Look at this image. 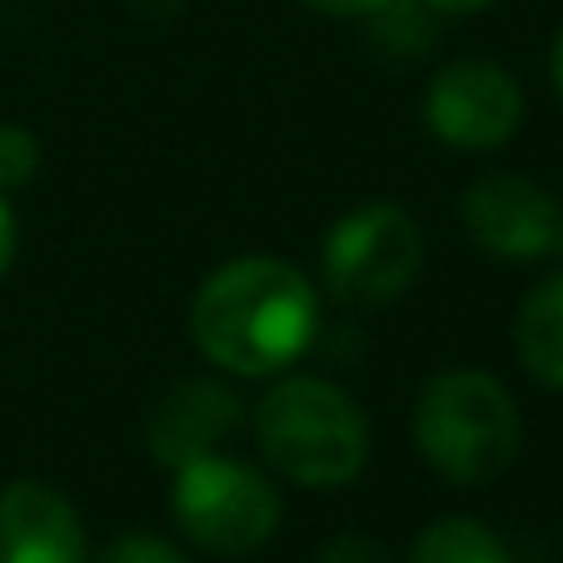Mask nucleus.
Listing matches in <instances>:
<instances>
[{
	"instance_id": "nucleus-1",
	"label": "nucleus",
	"mask_w": 563,
	"mask_h": 563,
	"mask_svg": "<svg viewBox=\"0 0 563 563\" xmlns=\"http://www.w3.org/2000/svg\"><path fill=\"white\" fill-rule=\"evenodd\" d=\"M319 295L295 265L269 255L230 260L200 285L190 305V334L224 374L265 379L314 344Z\"/></svg>"
},
{
	"instance_id": "nucleus-2",
	"label": "nucleus",
	"mask_w": 563,
	"mask_h": 563,
	"mask_svg": "<svg viewBox=\"0 0 563 563\" xmlns=\"http://www.w3.org/2000/svg\"><path fill=\"white\" fill-rule=\"evenodd\" d=\"M415 444L434 474H444L459 489H478L519 459L523 419L514 394L494 374L449 369L419 394Z\"/></svg>"
},
{
	"instance_id": "nucleus-3",
	"label": "nucleus",
	"mask_w": 563,
	"mask_h": 563,
	"mask_svg": "<svg viewBox=\"0 0 563 563\" xmlns=\"http://www.w3.org/2000/svg\"><path fill=\"white\" fill-rule=\"evenodd\" d=\"M255 439L265 459L305 489H344L369 459L360 405L330 379H285L260 399Z\"/></svg>"
},
{
	"instance_id": "nucleus-4",
	"label": "nucleus",
	"mask_w": 563,
	"mask_h": 563,
	"mask_svg": "<svg viewBox=\"0 0 563 563\" xmlns=\"http://www.w3.org/2000/svg\"><path fill=\"white\" fill-rule=\"evenodd\" d=\"M170 509L175 523L190 533V543H200L205 553H220V559L265 549L279 529L275 484L260 468L220 454H205L195 464L175 468Z\"/></svg>"
},
{
	"instance_id": "nucleus-5",
	"label": "nucleus",
	"mask_w": 563,
	"mask_h": 563,
	"mask_svg": "<svg viewBox=\"0 0 563 563\" xmlns=\"http://www.w3.org/2000/svg\"><path fill=\"white\" fill-rule=\"evenodd\" d=\"M324 289L344 309H379L419 279L424 240L409 210L369 200L324 234Z\"/></svg>"
},
{
	"instance_id": "nucleus-6",
	"label": "nucleus",
	"mask_w": 563,
	"mask_h": 563,
	"mask_svg": "<svg viewBox=\"0 0 563 563\" xmlns=\"http://www.w3.org/2000/svg\"><path fill=\"white\" fill-rule=\"evenodd\" d=\"M424 120L454 150H494L523 125V90L494 60H454L434 75Z\"/></svg>"
},
{
	"instance_id": "nucleus-7",
	"label": "nucleus",
	"mask_w": 563,
	"mask_h": 563,
	"mask_svg": "<svg viewBox=\"0 0 563 563\" xmlns=\"http://www.w3.org/2000/svg\"><path fill=\"white\" fill-rule=\"evenodd\" d=\"M464 230L484 255L514 260V265L543 260L553 255L559 200L523 175H484L464 195Z\"/></svg>"
},
{
	"instance_id": "nucleus-8",
	"label": "nucleus",
	"mask_w": 563,
	"mask_h": 563,
	"mask_svg": "<svg viewBox=\"0 0 563 563\" xmlns=\"http://www.w3.org/2000/svg\"><path fill=\"white\" fill-rule=\"evenodd\" d=\"M0 563H86V523L41 478L0 489Z\"/></svg>"
},
{
	"instance_id": "nucleus-9",
	"label": "nucleus",
	"mask_w": 563,
	"mask_h": 563,
	"mask_svg": "<svg viewBox=\"0 0 563 563\" xmlns=\"http://www.w3.org/2000/svg\"><path fill=\"white\" fill-rule=\"evenodd\" d=\"M234 419H240V399H234L224 384L185 379V384H175L155 405V415H150V454H155L159 464L185 468V464H195V459L214 454V444L234 429Z\"/></svg>"
},
{
	"instance_id": "nucleus-10",
	"label": "nucleus",
	"mask_w": 563,
	"mask_h": 563,
	"mask_svg": "<svg viewBox=\"0 0 563 563\" xmlns=\"http://www.w3.org/2000/svg\"><path fill=\"white\" fill-rule=\"evenodd\" d=\"M514 350L523 369L549 389H563V275L543 279L523 295L519 324H514Z\"/></svg>"
},
{
	"instance_id": "nucleus-11",
	"label": "nucleus",
	"mask_w": 563,
	"mask_h": 563,
	"mask_svg": "<svg viewBox=\"0 0 563 563\" xmlns=\"http://www.w3.org/2000/svg\"><path fill=\"white\" fill-rule=\"evenodd\" d=\"M409 563H509V549L478 519H439L415 539Z\"/></svg>"
},
{
	"instance_id": "nucleus-12",
	"label": "nucleus",
	"mask_w": 563,
	"mask_h": 563,
	"mask_svg": "<svg viewBox=\"0 0 563 563\" xmlns=\"http://www.w3.org/2000/svg\"><path fill=\"white\" fill-rule=\"evenodd\" d=\"M41 170V140L25 125H0V195L21 190Z\"/></svg>"
},
{
	"instance_id": "nucleus-13",
	"label": "nucleus",
	"mask_w": 563,
	"mask_h": 563,
	"mask_svg": "<svg viewBox=\"0 0 563 563\" xmlns=\"http://www.w3.org/2000/svg\"><path fill=\"white\" fill-rule=\"evenodd\" d=\"M100 563H185V553L175 543L155 539V533H125L100 553Z\"/></svg>"
},
{
	"instance_id": "nucleus-14",
	"label": "nucleus",
	"mask_w": 563,
	"mask_h": 563,
	"mask_svg": "<svg viewBox=\"0 0 563 563\" xmlns=\"http://www.w3.org/2000/svg\"><path fill=\"white\" fill-rule=\"evenodd\" d=\"M319 563H394V559L379 539H369V533H340L330 549L319 553Z\"/></svg>"
},
{
	"instance_id": "nucleus-15",
	"label": "nucleus",
	"mask_w": 563,
	"mask_h": 563,
	"mask_svg": "<svg viewBox=\"0 0 563 563\" xmlns=\"http://www.w3.org/2000/svg\"><path fill=\"white\" fill-rule=\"evenodd\" d=\"M15 240H21V230H15V214H11V205H5V195H0V279L15 265Z\"/></svg>"
},
{
	"instance_id": "nucleus-16",
	"label": "nucleus",
	"mask_w": 563,
	"mask_h": 563,
	"mask_svg": "<svg viewBox=\"0 0 563 563\" xmlns=\"http://www.w3.org/2000/svg\"><path fill=\"white\" fill-rule=\"evenodd\" d=\"M309 11H324V15H374L384 11L389 0H305Z\"/></svg>"
},
{
	"instance_id": "nucleus-17",
	"label": "nucleus",
	"mask_w": 563,
	"mask_h": 563,
	"mask_svg": "<svg viewBox=\"0 0 563 563\" xmlns=\"http://www.w3.org/2000/svg\"><path fill=\"white\" fill-rule=\"evenodd\" d=\"M419 5L434 15H474V11H489L494 0H419Z\"/></svg>"
},
{
	"instance_id": "nucleus-18",
	"label": "nucleus",
	"mask_w": 563,
	"mask_h": 563,
	"mask_svg": "<svg viewBox=\"0 0 563 563\" xmlns=\"http://www.w3.org/2000/svg\"><path fill=\"white\" fill-rule=\"evenodd\" d=\"M549 75H553V86H559V96H563V31H559V41H553V55H549Z\"/></svg>"
},
{
	"instance_id": "nucleus-19",
	"label": "nucleus",
	"mask_w": 563,
	"mask_h": 563,
	"mask_svg": "<svg viewBox=\"0 0 563 563\" xmlns=\"http://www.w3.org/2000/svg\"><path fill=\"white\" fill-rule=\"evenodd\" d=\"M553 255L563 260V210H559V230H553Z\"/></svg>"
}]
</instances>
